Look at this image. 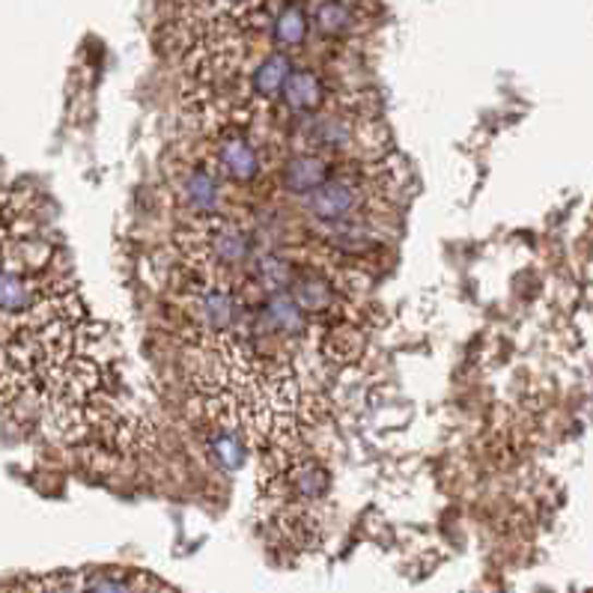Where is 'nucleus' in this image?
Masks as SVG:
<instances>
[{"mask_svg":"<svg viewBox=\"0 0 593 593\" xmlns=\"http://www.w3.org/2000/svg\"><path fill=\"white\" fill-rule=\"evenodd\" d=\"M311 135L319 146L347 149L349 141H352V125H349V120H340V117H325V120H316Z\"/></svg>","mask_w":593,"mask_h":593,"instance_id":"10","label":"nucleus"},{"mask_svg":"<svg viewBox=\"0 0 593 593\" xmlns=\"http://www.w3.org/2000/svg\"><path fill=\"white\" fill-rule=\"evenodd\" d=\"M290 299L304 316H325L337 304V292L323 275L307 271V275H295L290 287Z\"/></svg>","mask_w":593,"mask_h":593,"instance_id":"3","label":"nucleus"},{"mask_svg":"<svg viewBox=\"0 0 593 593\" xmlns=\"http://www.w3.org/2000/svg\"><path fill=\"white\" fill-rule=\"evenodd\" d=\"M203 10L209 12L213 19H218V22H227V19H233L235 12H245L251 10L257 0H197Z\"/></svg>","mask_w":593,"mask_h":593,"instance_id":"12","label":"nucleus"},{"mask_svg":"<svg viewBox=\"0 0 593 593\" xmlns=\"http://www.w3.org/2000/svg\"><path fill=\"white\" fill-rule=\"evenodd\" d=\"M361 203H364V189L352 180H328L307 194V209L325 225L349 221L361 209Z\"/></svg>","mask_w":593,"mask_h":593,"instance_id":"1","label":"nucleus"},{"mask_svg":"<svg viewBox=\"0 0 593 593\" xmlns=\"http://www.w3.org/2000/svg\"><path fill=\"white\" fill-rule=\"evenodd\" d=\"M283 101H287V108L295 113H314L319 105H323V81L316 72H295L292 69L290 81H287V87H283Z\"/></svg>","mask_w":593,"mask_h":593,"instance_id":"8","label":"nucleus"},{"mask_svg":"<svg viewBox=\"0 0 593 593\" xmlns=\"http://www.w3.org/2000/svg\"><path fill=\"white\" fill-rule=\"evenodd\" d=\"M311 19H314L319 34L337 39V36H349L355 31L359 7L352 0H316Z\"/></svg>","mask_w":593,"mask_h":593,"instance_id":"5","label":"nucleus"},{"mask_svg":"<svg viewBox=\"0 0 593 593\" xmlns=\"http://www.w3.org/2000/svg\"><path fill=\"white\" fill-rule=\"evenodd\" d=\"M39 593H57V591H55V588H43V591H39Z\"/></svg>","mask_w":593,"mask_h":593,"instance_id":"14","label":"nucleus"},{"mask_svg":"<svg viewBox=\"0 0 593 593\" xmlns=\"http://www.w3.org/2000/svg\"><path fill=\"white\" fill-rule=\"evenodd\" d=\"M292 75V63L290 57L283 55V51H275V55L263 57L254 69V75H251V90L257 99H278L283 87H287V81Z\"/></svg>","mask_w":593,"mask_h":593,"instance_id":"6","label":"nucleus"},{"mask_svg":"<svg viewBox=\"0 0 593 593\" xmlns=\"http://www.w3.org/2000/svg\"><path fill=\"white\" fill-rule=\"evenodd\" d=\"M271 36L280 48H299L307 36V12L299 7V3H290L278 12L275 19V27H271Z\"/></svg>","mask_w":593,"mask_h":593,"instance_id":"9","label":"nucleus"},{"mask_svg":"<svg viewBox=\"0 0 593 593\" xmlns=\"http://www.w3.org/2000/svg\"><path fill=\"white\" fill-rule=\"evenodd\" d=\"M182 201L191 213L201 218H215V213L221 209V185L215 180L213 170L194 168L182 182Z\"/></svg>","mask_w":593,"mask_h":593,"instance_id":"4","label":"nucleus"},{"mask_svg":"<svg viewBox=\"0 0 593 593\" xmlns=\"http://www.w3.org/2000/svg\"><path fill=\"white\" fill-rule=\"evenodd\" d=\"M146 593H173V591H165V588H153V591H146Z\"/></svg>","mask_w":593,"mask_h":593,"instance_id":"13","label":"nucleus"},{"mask_svg":"<svg viewBox=\"0 0 593 593\" xmlns=\"http://www.w3.org/2000/svg\"><path fill=\"white\" fill-rule=\"evenodd\" d=\"M81 593H137V584L129 572L101 570L87 579Z\"/></svg>","mask_w":593,"mask_h":593,"instance_id":"11","label":"nucleus"},{"mask_svg":"<svg viewBox=\"0 0 593 593\" xmlns=\"http://www.w3.org/2000/svg\"><path fill=\"white\" fill-rule=\"evenodd\" d=\"M218 161H221V170L233 182H254L259 173V156L257 149L251 146L245 135L239 132H227L221 141H218Z\"/></svg>","mask_w":593,"mask_h":593,"instance_id":"2","label":"nucleus"},{"mask_svg":"<svg viewBox=\"0 0 593 593\" xmlns=\"http://www.w3.org/2000/svg\"><path fill=\"white\" fill-rule=\"evenodd\" d=\"M7 593H22V591H7Z\"/></svg>","mask_w":593,"mask_h":593,"instance_id":"15","label":"nucleus"},{"mask_svg":"<svg viewBox=\"0 0 593 593\" xmlns=\"http://www.w3.org/2000/svg\"><path fill=\"white\" fill-rule=\"evenodd\" d=\"M323 182H328V161L323 156H314V153L290 158L283 168V185L295 194H311Z\"/></svg>","mask_w":593,"mask_h":593,"instance_id":"7","label":"nucleus"}]
</instances>
